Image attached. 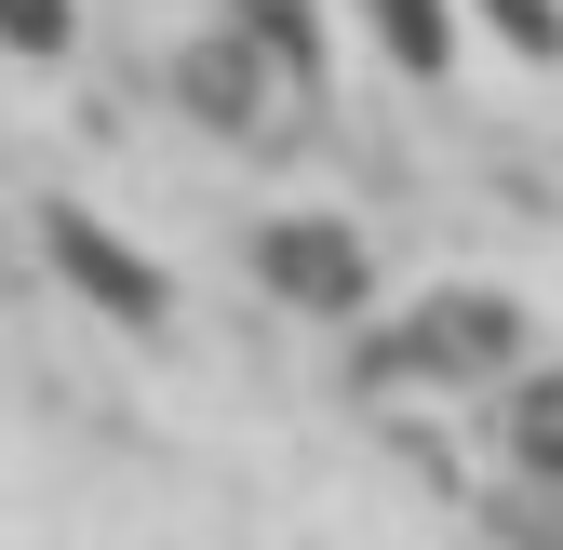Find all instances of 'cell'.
<instances>
[{"label": "cell", "instance_id": "cell-4", "mask_svg": "<svg viewBox=\"0 0 563 550\" xmlns=\"http://www.w3.org/2000/svg\"><path fill=\"white\" fill-rule=\"evenodd\" d=\"M510 457L537 470V484H563V363L510 376Z\"/></svg>", "mask_w": 563, "mask_h": 550}, {"label": "cell", "instance_id": "cell-3", "mask_svg": "<svg viewBox=\"0 0 563 550\" xmlns=\"http://www.w3.org/2000/svg\"><path fill=\"white\" fill-rule=\"evenodd\" d=\"M41 242H54V268H67V283H81L108 322H162V268L134 255L121 229H95L81 201H54V216H41Z\"/></svg>", "mask_w": 563, "mask_h": 550}, {"label": "cell", "instance_id": "cell-7", "mask_svg": "<svg viewBox=\"0 0 563 550\" xmlns=\"http://www.w3.org/2000/svg\"><path fill=\"white\" fill-rule=\"evenodd\" d=\"M483 14H497V28H510L523 54H550V0H483Z\"/></svg>", "mask_w": 563, "mask_h": 550}, {"label": "cell", "instance_id": "cell-5", "mask_svg": "<svg viewBox=\"0 0 563 550\" xmlns=\"http://www.w3.org/2000/svg\"><path fill=\"white\" fill-rule=\"evenodd\" d=\"M376 14H389V54L402 67H443V14H430V0H376Z\"/></svg>", "mask_w": 563, "mask_h": 550}, {"label": "cell", "instance_id": "cell-2", "mask_svg": "<svg viewBox=\"0 0 563 550\" xmlns=\"http://www.w3.org/2000/svg\"><path fill=\"white\" fill-rule=\"evenodd\" d=\"M510 350H523V322H510L497 296H430V309L389 336V376H470V389H483Z\"/></svg>", "mask_w": 563, "mask_h": 550}, {"label": "cell", "instance_id": "cell-1", "mask_svg": "<svg viewBox=\"0 0 563 550\" xmlns=\"http://www.w3.org/2000/svg\"><path fill=\"white\" fill-rule=\"evenodd\" d=\"M255 268H268V296H296V309H322V322L376 296L363 229H335V216H268V229H255Z\"/></svg>", "mask_w": 563, "mask_h": 550}, {"label": "cell", "instance_id": "cell-6", "mask_svg": "<svg viewBox=\"0 0 563 550\" xmlns=\"http://www.w3.org/2000/svg\"><path fill=\"white\" fill-rule=\"evenodd\" d=\"M0 41L14 54H67V0H0Z\"/></svg>", "mask_w": 563, "mask_h": 550}]
</instances>
